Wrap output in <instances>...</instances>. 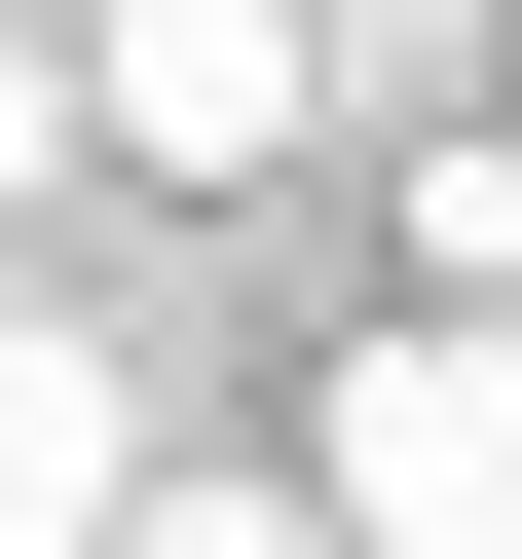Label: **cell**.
Masks as SVG:
<instances>
[{"mask_svg":"<svg viewBox=\"0 0 522 559\" xmlns=\"http://www.w3.org/2000/svg\"><path fill=\"white\" fill-rule=\"evenodd\" d=\"M411 261H448V299H522V112H485V150H411Z\"/></svg>","mask_w":522,"mask_h":559,"instance_id":"obj_4","label":"cell"},{"mask_svg":"<svg viewBox=\"0 0 522 559\" xmlns=\"http://www.w3.org/2000/svg\"><path fill=\"white\" fill-rule=\"evenodd\" d=\"M336 559H522V299H411V336H336Z\"/></svg>","mask_w":522,"mask_h":559,"instance_id":"obj_1","label":"cell"},{"mask_svg":"<svg viewBox=\"0 0 522 559\" xmlns=\"http://www.w3.org/2000/svg\"><path fill=\"white\" fill-rule=\"evenodd\" d=\"M112 522H150V373L75 299H0V559H112Z\"/></svg>","mask_w":522,"mask_h":559,"instance_id":"obj_3","label":"cell"},{"mask_svg":"<svg viewBox=\"0 0 522 559\" xmlns=\"http://www.w3.org/2000/svg\"><path fill=\"white\" fill-rule=\"evenodd\" d=\"M299 112H336L299 0H75V150H150V187H299Z\"/></svg>","mask_w":522,"mask_h":559,"instance_id":"obj_2","label":"cell"},{"mask_svg":"<svg viewBox=\"0 0 522 559\" xmlns=\"http://www.w3.org/2000/svg\"><path fill=\"white\" fill-rule=\"evenodd\" d=\"M112 559H336V485H150Z\"/></svg>","mask_w":522,"mask_h":559,"instance_id":"obj_5","label":"cell"},{"mask_svg":"<svg viewBox=\"0 0 522 559\" xmlns=\"http://www.w3.org/2000/svg\"><path fill=\"white\" fill-rule=\"evenodd\" d=\"M38 150H75V38H38V0H0V187H38Z\"/></svg>","mask_w":522,"mask_h":559,"instance_id":"obj_6","label":"cell"}]
</instances>
